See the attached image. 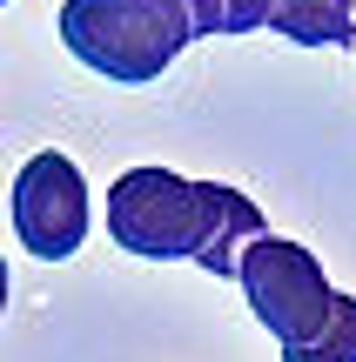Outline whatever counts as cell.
<instances>
[{"instance_id": "obj_1", "label": "cell", "mask_w": 356, "mask_h": 362, "mask_svg": "<svg viewBox=\"0 0 356 362\" xmlns=\"http://www.w3.org/2000/svg\"><path fill=\"white\" fill-rule=\"evenodd\" d=\"M108 235L121 255L202 262L209 275H236L249 242L269 235V221L242 188L188 181L175 168H128L108 188Z\"/></svg>"}, {"instance_id": "obj_2", "label": "cell", "mask_w": 356, "mask_h": 362, "mask_svg": "<svg viewBox=\"0 0 356 362\" xmlns=\"http://www.w3.org/2000/svg\"><path fill=\"white\" fill-rule=\"evenodd\" d=\"M61 40L101 81L148 88L195 40V21L182 0H61Z\"/></svg>"}, {"instance_id": "obj_3", "label": "cell", "mask_w": 356, "mask_h": 362, "mask_svg": "<svg viewBox=\"0 0 356 362\" xmlns=\"http://www.w3.org/2000/svg\"><path fill=\"white\" fill-rule=\"evenodd\" d=\"M236 282H242V296H249L255 322L282 342V356L309 349V342L336 322V288H330L323 262L309 255L303 242H282V235L249 242V255H242Z\"/></svg>"}, {"instance_id": "obj_4", "label": "cell", "mask_w": 356, "mask_h": 362, "mask_svg": "<svg viewBox=\"0 0 356 362\" xmlns=\"http://www.w3.org/2000/svg\"><path fill=\"white\" fill-rule=\"evenodd\" d=\"M13 235H21L27 255L40 262H67L81 255V242H88V181L67 155H54V148H40V155H27V168L13 175Z\"/></svg>"}, {"instance_id": "obj_5", "label": "cell", "mask_w": 356, "mask_h": 362, "mask_svg": "<svg viewBox=\"0 0 356 362\" xmlns=\"http://www.w3.org/2000/svg\"><path fill=\"white\" fill-rule=\"evenodd\" d=\"M269 27L296 47H343L356 40V0H269Z\"/></svg>"}, {"instance_id": "obj_6", "label": "cell", "mask_w": 356, "mask_h": 362, "mask_svg": "<svg viewBox=\"0 0 356 362\" xmlns=\"http://www.w3.org/2000/svg\"><path fill=\"white\" fill-rule=\"evenodd\" d=\"M195 34H255L269 27V0H182Z\"/></svg>"}, {"instance_id": "obj_7", "label": "cell", "mask_w": 356, "mask_h": 362, "mask_svg": "<svg viewBox=\"0 0 356 362\" xmlns=\"http://www.w3.org/2000/svg\"><path fill=\"white\" fill-rule=\"evenodd\" d=\"M282 362H356V296H336V322L323 329L309 349H296Z\"/></svg>"}, {"instance_id": "obj_8", "label": "cell", "mask_w": 356, "mask_h": 362, "mask_svg": "<svg viewBox=\"0 0 356 362\" xmlns=\"http://www.w3.org/2000/svg\"><path fill=\"white\" fill-rule=\"evenodd\" d=\"M7 288H13V275H7V255H0V309H7Z\"/></svg>"}, {"instance_id": "obj_9", "label": "cell", "mask_w": 356, "mask_h": 362, "mask_svg": "<svg viewBox=\"0 0 356 362\" xmlns=\"http://www.w3.org/2000/svg\"><path fill=\"white\" fill-rule=\"evenodd\" d=\"M0 7H7V0H0Z\"/></svg>"}]
</instances>
